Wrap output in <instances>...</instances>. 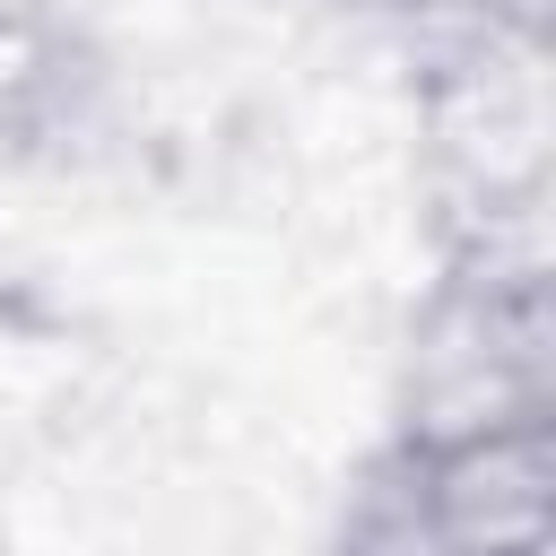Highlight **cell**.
<instances>
[{
	"label": "cell",
	"mask_w": 556,
	"mask_h": 556,
	"mask_svg": "<svg viewBox=\"0 0 556 556\" xmlns=\"http://www.w3.org/2000/svg\"><path fill=\"white\" fill-rule=\"evenodd\" d=\"M113 130V52L61 0H0V165H70Z\"/></svg>",
	"instance_id": "obj_3"
},
{
	"label": "cell",
	"mask_w": 556,
	"mask_h": 556,
	"mask_svg": "<svg viewBox=\"0 0 556 556\" xmlns=\"http://www.w3.org/2000/svg\"><path fill=\"white\" fill-rule=\"evenodd\" d=\"M391 460L443 556H556V417L391 434Z\"/></svg>",
	"instance_id": "obj_2"
},
{
	"label": "cell",
	"mask_w": 556,
	"mask_h": 556,
	"mask_svg": "<svg viewBox=\"0 0 556 556\" xmlns=\"http://www.w3.org/2000/svg\"><path fill=\"white\" fill-rule=\"evenodd\" d=\"M321 556H443L434 530H426V513H417V495H408V478H400V460H391V443L348 478Z\"/></svg>",
	"instance_id": "obj_4"
},
{
	"label": "cell",
	"mask_w": 556,
	"mask_h": 556,
	"mask_svg": "<svg viewBox=\"0 0 556 556\" xmlns=\"http://www.w3.org/2000/svg\"><path fill=\"white\" fill-rule=\"evenodd\" d=\"M426 9L452 17L460 35H495L521 52H547V17H556V0H426Z\"/></svg>",
	"instance_id": "obj_5"
},
{
	"label": "cell",
	"mask_w": 556,
	"mask_h": 556,
	"mask_svg": "<svg viewBox=\"0 0 556 556\" xmlns=\"http://www.w3.org/2000/svg\"><path fill=\"white\" fill-rule=\"evenodd\" d=\"M504 417H556V269L547 252H443L400 356V434Z\"/></svg>",
	"instance_id": "obj_1"
}]
</instances>
